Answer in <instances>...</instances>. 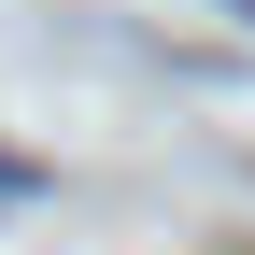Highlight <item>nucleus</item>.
Wrapping results in <instances>:
<instances>
[{"mask_svg":"<svg viewBox=\"0 0 255 255\" xmlns=\"http://www.w3.org/2000/svg\"><path fill=\"white\" fill-rule=\"evenodd\" d=\"M0 199H43V156H14V142H0Z\"/></svg>","mask_w":255,"mask_h":255,"instance_id":"obj_1","label":"nucleus"},{"mask_svg":"<svg viewBox=\"0 0 255 255\" xmlns=\"http://www.w3.org/2000/svg\"><path fill=\"white\" fill-rule=\"evenodd\" d=\"M227 14H241V28H255V0H227Z\"/></svg>","mask_w":255,"mask_h":255,"instance_id":"obj_2","label":"nucleus"}]
</instances>
